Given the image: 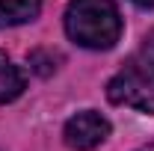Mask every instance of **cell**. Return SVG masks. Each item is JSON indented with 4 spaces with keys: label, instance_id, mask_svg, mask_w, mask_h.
I'll return each mask as SVG.
<instances>
[{
    "label": "cell",
    "instance_id": "7",
    "mask_svg": "<svg viewBox=\"0 0 154 151\" xmlns=\"http://www.w3.org/2000/svg\"><path fill=\"white\" fill-rule=\"evenodd\" d=\"M139 151H154V145H145V148H139Z\"/></svg>",
    "mask_w": 154,
    "mask_h": 151
},
{
    "label": "cell",
    "instance_id": "4",
    "mask_svg": "<svg viewBox=\"0 0 154 151\" xmlns=\"http://www.w3.org/2000/svg\"><path fill=\"white\" fill-rule=\"evenodd\" d=\"M42 9V0H0V27H18L33 21Z\"/></svg>",
    "mask_w": 154,
    "mask_h": 151
},
{
    "label": "cell",
    "instance_id": "1",
    "mask_svg": "<svg viewBox=\"0 0 154 151\" xmlns=\"http://www.w3.org/2000/svg\"><path fill=\"white\" fill-rule=\"evenodd\" d=\"M65 33L80 48L110 51L122 36V15L113 0H71L65 9Z\"/></svg>",
    "mask_w": 154,
    "mask_h": 151
},
{
    "label": "cell",
    "instance_id": "3",
    "mask_svg": "<svg viewBox=\"0 0 154 151\" xmlns=\"http://www.w3.org/2000/svg\"><path fill=\"white\" fill-rule=\"evenodd\" d=\"M110 136V122L95 110H83V113L71 116L62 128V139L65 145L74 151H92L98 148L104 139Z\"/></svg>",
    "mask_w": 154,
    "mask_h": 151
},
{
    "label": "cell",
    "instance_id": "6",
    "mask_svg": "<svg viewBox=\"0 0 154 151\" xmlns=\"http://www.w3.org/2000/svg\"><path fill=\"white\" fill-rule=\"evenodd\" d=\"M131 3H136V6H142V9H151L154 0H131Z\"/></svg>",
    "mask_w": 154,
    "mask_h": 151
},
{
    "label": "cell",
    "instance_id": "5",
    "mask_svg": "<svg viewBox=\"0 0 154 151\" xmlns=\"http://www.w3.org/2000/svg\"><path fill=\"white\" fill-rule=\"evenodd\" d=\"M24 92V74L18 65H12V59L0 51V104H9Z\"/></svg>",
    "mask_w": 154,
    "mask_h": 151
},
{
    "label": "cell",
    "instance_id": "2",
    "mask_svg": "<svg viewBox=\"0 0 154 151\" xmlns=\"http://www.w3.org/2000/svg\"><path fill=\"white\" fill-rule=\"evenodd\" d=\"M107 98L139 113H154V48L134 54L122 65V71L107 86Z\"/></svg>",
    "mask_w": 154,
    "mask_h": 151
}]
</instances>
